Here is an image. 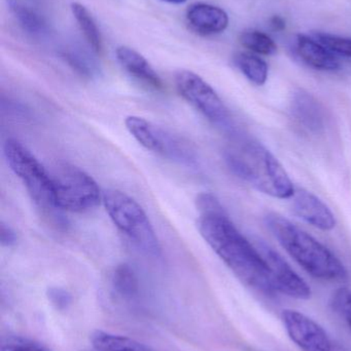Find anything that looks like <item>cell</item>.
<instances>
[{
  "instance_id": "7c38bea8",
  "label": "cell",
  "mask_w": 351,
  "mask_h": 351,
  "mask_svg": "<svg viewBox=\"0 0 351 351\" xmlns=\"http://www.w3.org/2000/svg\"><path fill=\"white\" fill-rule=\"evenodd\" d=\"M295 49L301 61L313 69L333 72L341 68L338 56L313 37L304 34L297 35Z\"/></svg>"
},
{
  "instance_id": "f1b7e54d",
  "label": "cell",
  "mask_w": 351,
  "mask_h": 351,
  "mask_svg": "<svg viewBox=\"0 0 351 351\" xmlns=\"http://www.w3.org/2000/svg\"><path fill=\"white\" fill-rule=\"evenodd\" d=\"M270 26L275 31H282L286 29V21L280 16H274L270 19Z\"/></svg>"
},
{
  "instance_id": "603a6c76",
  "label": "cell",
  "mask_w": 351,
  "mask_h": 351,
  "mask_svg": "<svg viewBox=\"0 0 351 351\" xmlns=\"http://www.w3.org/2000/svg\"><path fill=\"white\" fill-rule=\"evenodd\" d=\"M333 311L346 322L351 329V290L340 288L333 293L330 301Z\"/></svg>"
},
{
  "instance_id": "9c48e42d",
  "label": "cell",
  "mask_w": 351,
  "mask_h": 351,
  "mask_svg": "<svg viewBox=\"0 0 351 351\" xmlns=\"http://www.w3.org/2000/svg\"><path fill=\"white\" fill-rule=\"evenodd\" d=\"M282 319L288 337L303 351H333L334 344L327 332L310 317L286 309Z\"/></svg>"
},
{
  "instance_id": "e0dca14e",
  "label": "cell",
  "mask_w": 351,
  "mask_h": 351,
  "mask_svg": "<svg viewBox=\"0 0 351 351\" xmlns=\"http://www.w3.org/2000/svg\"><path fill=\"white\" fill-rule=\"evenodd\" d=\"M96 351H152L148 346L131 338L106 332H95L91 338Z\"/></svg>"
},
{
  "instance_id": "2e32d148",
  "label": "cell",
  "mask_w": 351,
  "mask_h": 351,
  "mask_svg": "<svg viewBox=\"0 0 351 351\" xmlns=\"http://www.w3.org/2000/svg\"><path fill=\"white\" fill-rule=\"evenodd\" d=\"M8 5L10 12L25 32L32 36H41L47 33V24L34 10L24 5L19 0H8Z\"/></svg>"
},
{
  "instance_id": "ba28073f",
  "label": "cell",
  "mask_w": 351,
  "mask_h": 351,
  "mask_svg": "<svg viewBox=\"0 0 351 351\" xmlns=\"http://www.w3.org/2000/svg\"><path fill=\"white\" fill-rule=\"evenodd\" d=\"M255 245L269 268L276 292L282 293L298 300H307L310 298V287L278 252L262 241H256Z\"/></svg>"
},
{
  "instance_id": "7a4b0ae2",
  "label": "cell",
  "mask_w": 351,
  "mask_h": 351,
  "mask_svg": "<svg viewBox=\"0 0 351 351\" xmlns=\"http://www.w3.org/2000/svg\"><path fill=\"white\" fill-rule=\"evenodd\" d=\"M225 162L233 174L274 198L288 199L295 188L278 158L257 140L235 134L233 145L225 152Z\"/></svg>"
},
{
  "instance_id": "9a60e30c",
  "label": "cell",
  "mask_w": 351,
  "mask_h": 351,
  "mask_svg": "<svg viewBox=\"0 0 351 351\" xmlns=\"http://www.w3.org/2000/svg\"><path fill=\"white\" fill-rule=\"evenodd\" d=\"M127 131L146 149L163 154L166 131L152 125L139 117H128L125 119Z\"/></svg>"
},
{
  "instance_id": "cb8c5ba5",
  "label": "cell",
  "mask_w": 351,
  "mask_h": 351,
  "mask_svg": "<svg viewBox=\"0 0 351 351\" xmlns=\"http://www.w3.org/2000/svg\"><path fill=\"white\" fill-rule=\"evenodd\" d=\"M0 351H52L34 340L21 336H8L0 343Z\"/></svg>"
},
{
  "instance_id": "4316f807",
  "label": "cell",
  "mask_w": 351,
  "mask_h": 351,
  "mask_svg": "<svg viewBox=\"0 0 351 351\" xmlns=\"http://www.w3.org/2000/svg\"><path fill=\"white\" fill-rule=\"evenodd\" d=\"M47 297L49 300L51 301L52 304L59 309V311H64L67 309L71 303V296L67 291L62 288H51L47 292Z\"/></svg>"
},
{
  "instance_id": "7402d4cb",
  "label": "cell",
  "mask_w": 351,
  "mask_h": 351,
  "mask_svg": "<svg viewBox=\"0 0 351 351\" xmlns=\"http://www.w3.org/2000/svg\"><path fill=\"white\" fill-rule=\"evenodd\" d=\"M313 37L336 56L351 59V38L326 32H313Z\"/></svg>"
},
{
  "instance_id": "5b68a950",
  "label": "cell",
  "mask_w": 351,
  "mask_h": 351,
  "mask_svg": "<svg viewBox=\"0 0 351 351\" xmlns=\"http://www.w3.org/2000/svg\"><path fill=\"white\" fill-rule=\"evenodd\" d=\"M102 202L113 224L141 251L160 256L161 247L144 208L131 196L117 189L103 192Z\"/></svg>"
},
{
  "instance_id": "44dd1931",
  "label": "cell",
  "mask_w": 351,
  "mask_h": 351,
  "mask_svg": "<svg viewBox=\"0 0 351 351\" xmlns=\"http://www.w3.org/2000/svg\"><path fill=\"white\" fill-rule=\"evenodd\" d=\"M239 41L245 49L258 55L273 56L278 53V45L273 39L266 33L256 29L243 31Z\"/></svg>"
},
{
  "instance_id": "83f0119b",
  "label": "cell",
  "mask_w": 351,
  "mask_h": 351,
  "mask_svg": "<svg viewBox=\"0 0 351 351\" xmlns=\"http://www.w3.org/2000/svg\"><path fill=\"white\" fill-rule=\"evenodd\" d=\"M0 241L4 247H12L16 243V232L8 225H0Z\"/></svg>"
},
{
  "instance_id": "5bb4252c",
  "label": "cell",
  "mask_w": 351,
  "mask_h": 351,
  "mask_svg": "<svg viewBox=\"0 0 351 351\" xmlns=\"http://www.w3.org/2000/svg\"><path fill=\"white\" fill-rule=\"evenodd\" d=\"M115 55L128 73L155 90H162V80L144 56L128 47H117Z\"/></svg>"
},
{
  "instance_id": "8992f818",
  "label": "cell",
  "mask_w": 351,
  "mask_h": 351,
  "mask_svg": "<svg viewBox=\"0 0 351 351\" xmlns=\"http://www.w3.org/2000/svg\"><path fill=\"white\" fill-rule=\"evenodd\" d=\"M51 176L56 206L60 210L84 212L95 208L102 200L103 193L98 184L78 167L60 165Z\"/></svg>"
},
{
  "instance_id": "d4e9b609",
  "label": "cell",
  "mask_w": 351,
  "mask_h": 351,
  "mask_svg": "<svg viewBox=\"0 0 351 351\" xmlns=\"http://www.w3.org/2000/svg\"><path fill=\"white\" fill-rule=\"evenodd\" d=\"M63 57L66 62L80 75L93 77L96 74L97 67L94 62L89 59L88 56L84 55L80 51H67L63 53Z\"/></svg>"
},
{
  "instance_id": "4fadbf2b",
  "label": "cell",
  "mask_w": 351,
  "mask_h": 351,
  "mask_svg": "<svg viewBox=\"0 0 351 351\" xmlns=\"http://www.w3.org/2000/svg\"><path fill=\"white\" fill-rule=\"evenodd\" d=\"M190 26L201 35H214L224 32L229 26V16L218 6L208 3H195L187 12Z\"/></svg>"
},
{
  "instance_id": "3957f363",
  "label": "cell",
  "mask_w": 351,
  "mask_h": 351,
  "mask_svg": "<svg viewBox=\"0 0 351 351\" xmlns=\"http://www.w3.org/2000/svg\"><path fill=\"white\" fill-rule=\"evenodd\" d=\"M264 222L286 253L307 274L323 280L348 278V269L339 258L313 235L275 213L268 214Z\"/></svg>"
},
{
  "instance_id": "8fae6325",
  "label": "cell",
  "mask_w": 351,
  "mask_h": 351,
  "mask_svg": "<svg viewBox=\"0 0 351 351\" xmlns=\"http://www.w3.org/2000/svg\"><path fill=\"white\" fill-rule=\"evenodd\" d=\"M292 199L293 210L299 218L323 231L335 228V215L321 198L302 188H296Z\"/></svg>"
},
{
  "instance_id": "277c9868",
  "label": "cell",
  "mask_w": 351,
  "mask_h": 351,
  "mask_svg": "<svg viewBox=\"0 0 351 351\" xmlns=\"http://www.w3.org/2000/svg\"><path fill=\"white\" fill-rule=\"evenodd\" d=\"M3 154L10 170L22 181L31 199L39 210H43L47 218H51L59 226H65L63 218L60 216L61 210L56 206L51 174L43 168L30 150L18 140H6Z\"/></svg>"
},
{
  "instance_id": "484cf974",
  "label": "cell",
  "mask_w": 351,
  "mask_h": 351,
  "mask_svg": "<svg viewBox=\"0 0 351 351\" xmlns=\"http://www.w3.org/2000/svg\"><path fill=\"white\" fill-rule=\"evenodd\" d=\"M196 204H197L198 210H200L201 215L226 213L218 198L212 193H206V192L200 193L197 196Z\"/></svg>"
},
{
  "instance_id": "52a82bcc",
  "label": "cell",
  "mask_w": 351,
  "mask_h": 351,
  "mask_svg": "<svg viewBox=\"0 0 351 351\" xmlns=\"http://www.w3.org/2000/svg\"><path fill=\"white\" fill-rule=\"evenodd\" d=\"M175 84L181 96L210 123L232 131L229 109L203 78L189 70H181L175 74Z\"/></svg>"
},
{
  "instance_id": "ac0fdd59",
  "label": "cell",
  "mask_w": 351,
  "mask_h": 351,
  "mask_svg": "<svg viewBox=\"0 0 351 351\" xmlns=\"http://www.w3.org/2000/svg\"><path fill=\"white\" fill-rule=\"evenodd\" d=\"M237 68L256 86H264L267 82L269 68L262 58L249 53H238L234 58Z\"/></svg>"
},
{
  "instance_id": "d6986e66",
  "label": "cell",
  "mask_w": 351,
  "mask_h": 351,
  "mask_svg": "<svg viewBox=\"0 0 351 351\" xmlns=\"http://www.w3.org/2000/svg\"><path fill=\"white\" fill-rule=\"evenodd\" d=\"M71 12L80 30L84 33V38L88 41L89 45L97 55L101 53L103 47L102 37L92 14L87 10L86 6L78 2H73L71 4Z\"/></svg>"
},
{
  "instance_id": "f546056e",
  "label": "cell",
  "mask_w": 351,
  "mask_h": 351,
  "mask_svg": "<svg viewBox=\"0 0 351 351\" xmlns=\"http://www.w3.org/2000/svg\"><path fill=\"white\" fill-rule=\"evenodd\" d=\"M162 1L169 2V3L181 4L187 1V0H162Z\"/></svg>"
},
{
  "instance_id": "ffe728a7",
  "label": "cell",
  "mask_w": 351,
  "mask_h": 351,
  "mask_svg": "<svg viewBox=\"0 0 351 351\" xmlns=\"http://www.w3.org/2000/svg\"><path fill=\"white\" fill-rule=\"evenodd\" d=\"M113 287L115 292L126 299H131L138 294V278L133 268L128 264H120L113 274Z\"/></svg>"
},
{
  "instance_id": "30bf717a",
  "label": "cell",
  "mask_w": 351,
  "mask_h": 351,
  "mask_svg": "<svg viewBox=\"0 0 351 351\" xmlns=\"http://www.w3.org/2000/svg\"><path fill=\"white\" fill-rule=\"evenodd\" d=\"M290 112L295 125L305 133L319 135L325 130V108L313 94L306 90H298L293 94Z\"/></svg>"
},
{
  "instance_id": "6da1fadb",
  "label": "cell",
  "mask_w": 351,
  "mask_h": 351,
  "mask_svg": "<svg viewBox=\"0 0 351 351\" xmlns=\"http://www.w3.org/2000/svg\"><path fill=\"white\" fill-rule=\"evenodd\" d=\"M198 227L204 241L243 284L267 296L275 294L269 268L259 250L226 213L201 215Z\"/></svg>"
}]
</instances>
